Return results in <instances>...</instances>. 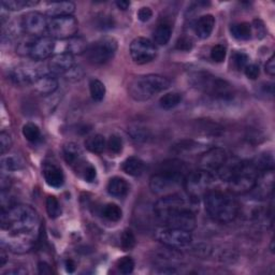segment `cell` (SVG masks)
<instances>
[{
  "mask_svg": "<svg viewBox=\"0 0 275 275\" xmlns=\"http://www.w3.org/2000/svg\"><path fill=\"white\" fill-rule=\"evenodd\" d=\"M40 219L29 205L17 204L2 210V244L14 254L33 249L39 238Z\"/></svg>",
  "mask_w": 275,
  "mask_h": 275,
  "instance_id": "cell-1",
  "label": "cell"
},
{
  "mask_svg": "<svg viewBox=\"0 0 275 275\" xmlns=\"http://www.w3.org/2000/svg\"><path fill=\"white\" fill-rule=\"evenodd\" d=\"M188 173L187 165L179 159H169L164 162L159 170L150 181V188L155 195L167 196L184 184V178Z\"/></svg>",
  "mask_w": 275,
  "mask_h": 275,
  "instance_id": "cell-2",
  "label": "cell"
},
{
  "mask_svg": "<svg viewBox=\"0 0 275 275\" xmlns=\"http://www.w3.org/2000/svg\"><path fill=\"white\" fill-rule=\"evenodd\" d=\"M203 198L207 213L213 220L226 224L235 220L238 216L239 204L228 194L210 190Z\"/></svg>",
  "mask_w": 275,
  "mask_h": 275,
  "instance_id": "cell-3",
  "label": "cell"
},
{
  "mask_svg": "<svg viewBox=\"0 0 275 275\" xmlns=\"http://www.w3.org/2000/svg\"><path fill=\"white\" fill-rule=\"evenodd\" d=\"M189 82L196 89L218 100H230L234 98V91L230 84L209 72L199 71L193 73Z\"/></svg>",
  "mask_w": 275,
  "mask_h": 275,
  "instance_id": "cell-4",
  "label": "cell"
},
{
  "mask_svg": "<svg viewBox=\"0 0 275 275\" xmlns=\"http://www.w3.org/2000/svg\"><path fill=\"white\" fill-rule=\"evenodd\" d=\"M170 86V81L163 76L146 75L134 78L128 85L129 96L135 101H146Z\"/></svg>",
  "mask_w": 275,
  "mask_h": 275,
  "instance_id": "cell-5",
  "label": "cell"
},
{
  "mask_svg": "<svg viewBox=\"0 0 275 275\" xmlns=\"http://www.w3.org/2000/svg\"><path fill=\"white\" fill-rule=\"evenodd\" d=\"M214 181L215 177L213 173L199 169L186 174L183 186L190 199L198 200L201 197H204L210 190H212Z\"/></svg>",
  "mask_w": 275,
  "mask_h": 275,
  "instance_id": "cell-6",
  "label": "cell"
},
{
  "mask_svg": "<svg viewBox=\"0 0 275 275\" xmlns=\"http://www.w3.org/2000/svg\"><path fill=\"white\" fill-rule=\"evenodd\" d=\"M156 216L158 220L168 228L182 229L190 232L197 226L196 215L189 208L166 211V212L156 213Z\"/></svg>",
  "mask_w": 275,
  "mask_h": 275,
  "instance_id": "cell-7",
  "label": "cell"
},
{
  "mask_svg": "<svg viewBox=\"0 0 275 275\" xmlns=\"http://www.w3.org/2000/svg\"><path fill=\"white\" fill-rule=\"evenodd\" d=\"M259 174L251 162H243L240 172L228 182L230 192L236 195H244L251 192Z\"/></svg>",
  "mask_w": 275,
  "mask_h": 275,
  "instance_id": "cell-8",
  "label": "cell"
},
{
  "mask_svg": "<svg viewBox=\"0 0 275 275\" xmlns=\"http://www.w3.org/2000/svg\"><path fill=\"white\" fill-rule=\"evenodd\" d=\"M118 51V41L112 37H103L89 44L85 56L89 62L95 65L108 62Z\"/></svg>",
  "mask_w": 275,
  "mask_h": 275,
  "instance_id": "cell-9",
  "label": "cell"
},
{
  "mask_svg": "<svg viewBox=\"0 0 275 275\" xmlns=\"http://www.w3.org/2000/svg\"><path fill=\"white\" fill-rule=\"evenodd\" d=\"M49 75L48 66L26 63L19 65L10 71V80L19 86H25L34 84L42 77Z\"/></svg>",
  "mask_w": 275,
  "mask_h": 275,
  "instance_id": "cell-10",
  "label": "cell"
},
{
  "mask_svg": "<svg viewBox=\"0 0 275 275\" xmlns=\"http://www.w3.org/2000/svg\"><path fill=\"white\" fill-rule=\"evenodd\" d=\"M78 30V20L73 16L54 17L48 22V33L53 39L69 40L76 37Z\"/></svg>",
  "mask_w": 275,
  "mask_h": 275,
  "instance_id": "cell-11",
  "label": "cell"
},
{
  "mask_svg": "<svg viewBox=\"0 0 275 275\" xmlns=\"http://www.w3.org/2000/svg\"><path fill=\"white\" fill-rule=\"evenodd\" d=\"M156 238L167 247L181 249L189 246L193 242V236L189 231L175 229V228H164L157 231Z\"/></svg>",
  "mask_w": 275,
  "mask_h": 275,
  "instance_id": "cell-12",
  "label": "cell"
},
{
  "mask_svg": "<svg viewBox=\"0 0 275 275\" xmlns=\"http://www.w3.org/2000/svg\"><path fill=\"white\" fill-rule=\"evenodd\" d=\"M130 56L138 65H144L154 60L157 56V49L149 39L135 38L130 44Z\"/></svg>",
  "mask_w": 275,
  "mask_h": 275,
  "instance_id": "cell-13",
  "label": "cell"
},
{
  "mask_svg": "<svg viewBox=\"0 0 275 275\" xmlns=\"http://www.w3.org/2000/svg\"><path fill=\"white\" fill-rule=\"evenodd\" d=\"M227 153L221 147H212L201 155L199 159V167L202 170L211 173L217 172L218 169L223 166L227 159Z\"/></svg>",
  "mask_w": 275,
  "mask_h": 275,
  "instance_id": "cell-14",
  "label": "cell"
},
{
  "mask_svg": "<svg viewBox=\"0 0 275 275\" xmlns=\"http://www.w3.org/2000/svg\"><path fill=\"white\" fill-rule=\"evenodd\" d=\"M20 22H22L24 33L28 34L29 36H40L45 30H48L49 20L40 12H28L22 17Z\"/></svg>",
  "mask_w": 275,
  "mask_h": 275,
  "instance_id": "cell-15",
  "label": "cell"
},
{
  "mask_svg": "<svg viewBox=\"0 0 275 275\" xmlns=\"http://www.w3.org/2000/svg\"><path fill=\"white\" fill-rule=\"evenodd\" d=\"M55 50V40L52 37H38L31 47L29 56L35 61L45 60L53 54Z\"/></svg>",
  "mask_w": 275,
  "mask_h": 275,
  "instance_id": "cell-16",
  "label": "cell"
},
{
  "mask_svg": "<svg viewBox=\"0 0 275 275\" xmlns=\"http://www.w3.org/2000/svg\"><path fill=\"white\" fill-rule=\"evenodd\" d=\"M47 66L49 70V75L54 77L60 75L65 76L72 67L76 66V62L75 58H73V55L68 54V53L65 52L52 56Z\"/></svg>",
  "mask_w": 275,
  "mask_h": 275,
  "instance_id": "cell-17",
  "label": "cell"
},
{
  "mask_svg": "<svg viewBox=\"0 0 275 275\" xmlns=\"http://www.w3.org/2000/svg\"><path fill=\"white\" fill-rule=\"evenodd\" d=\"M63 157H65V161L67 162L68 165H70L77 173H82L84 168L86 167L88 163L83 159L82 157V151L80 149V146L76 143H67L63 146Z\"/></svg>",
  "mask_w": 275,
  "mask_h": 275,
  "instance_id": "cell-18",
  "label": "cell"
},
{
  "mask_svg": "<svg viewBox=\"0 0 275 275\" xmlns=\"http://www.w3.org/2000/svg\"><path fill=\"white\" fill-rule=\"evenodd\" d=\"M274 188V173L273 170L261 172L258 175L257 182L255 187L253 188L255 195L259 197V199H268L273 194Z\"/></svg>",
  "mask_w": 275,
  "mask_h": 275,
  "instance_id": "cell-19",
  "label": "cell"
},
{
  "mask_svg": "<svg viewBox=\"0 0 275 275\" xmlns=\"http://www.w3.org/2000/svg\"><path fill=\"white\" fill-rule=\"evenodd\" d=\"M76 11V5L72 2H53L47 6V14L51 17L72 16Z\"/></svg>",
  "mask_w": 275,
  "mask_h": 275,
  "instance_id": "cell-20",
  "label": "cell"
},
{
  "mask_svg": "<svg viewBox=\"0 0 275 275\" xmlns=\"http://www.w3.org/2000/svg\"><path fill=\"white\" fill-rule=\"evenodd\" d=\"M43 175L47 184L51 187L59 188L65 182V176H63L62 170L56 164L47 163L43 168Z\"/></svg>",
  "mask_w": 275,
  "mask_h": 275,
  "instance_id": "cell-21",
  "label": "cell"
},
{
  "mask_svg": "<svg viewBox=\"0 0 275 275\" xmlns=\"http://www.w3.org/2000/svg\"><path fill=\"white\" fill-rule=\"evenodd\" d=\"M243 161H239L237 158H228L226 162L223 164L218 170L217 174L218 177L224 182H230L232 178H234L241 170Z\"/></svg>",
  "mask_w": 275,
  "mask_h": 275,
  "instance_id": "cell-22",
  "label": "cell"
},
{
  "mask_svg": "<svg viewBox=\"0 0 275 275\" xmlns=\"http://www.w3.org/2000/svg\"><path fill=\"white\" fill-rule=\"evenodd\" d=\"M34 88L39 95L48 96V95H52L56 91V89L58 88V81L54 76L47 75L40 78L34 84Z\"/></svg>",
  "mask_w": 275,
  "mask_h": 275,
  "instance_id": "cell-23",
  "label": "cell"
},
{
  "mask_svg": "<svg viewBox=\"0 0 275 275\" xmlns=\"http://www.w3.org/2000/svg\"><path fill=\"white\" fill-rule=\"evenodd\" d=\"M215 26V17L212 14L201 16L196 23L195 31L200 39H208L213 33Z\"/></svg>",
  "mask_w": 275,
  "mask_h": 275,
  "instance_id": "cell-24",
  "label": "cell"
},
{
  "mask_svg": "<svg viewBox=\"0 0 275 275\" xmlns=\"http://www.w3.org/2000/svg\"><path fill=\"white\" fill-rule=\"evenodd\" d=\"M108 193L115 198H123L129 192V185L123 177H112L107 186Z\"/></svg>",
  "mask_w": 275,
  "mask_h": 275,
  "instance_id": "cell-25",
  "label": "cell"
},
{
  "mask_svg": "<svg viewBox=\"0 0 275 275\" xmlns=\"http://www.w3.org/2000/svg\"><path fill=\"white\" fill-rule=\"evenodd\" d=\"M122 169L126 174L131 175V176H139L144 172L145 165L140 158L132 156V157L127 158V159L123 163Z\"/></svg>",
  "mask_w": 275,
  "mask_h": 275,
  "instance_id": "cell-26",
  "label": "cell"
},
{
  "mask_svg": "<svg viewBox=\"0 0 275 275\" xmlns=\"http://www.w3.org/2000/svg\"><path fill=\"white\" fill-rule=\"evenodd\" d=\"M251 163L259 173L274 170V157L271 153H263L257 156Z\"/></svg>",
  "mask_w": 275,
  "mask_h": 275,
  "instance_id": "cell-27",
  "label": "cell"
},
{
  "mask_svg": "<svg viewBox=\"0 0 275 275\" xmlns=\"http://www.w3.org/2000/svg\"><path fill=\"white\" fill-rule=\"evenodd\" d=\"M25 166V163L23 161V158L12 154V155H8L3 157L2 159V169L4 171H17L23 169Z\"/></svg>",
  "mask_w": 275,
  "mask_h": 275,
  "instance_id": "cell-28",
  "label": "cell"
},
{
  "mask_svg": "<svg viewBox=\"0 0 275 275\" xmlns=\"http://www.w3.org/2000/svg\"><path fill=\"white\" fill-rule=\"evenodd\" d=\"M172 28L169 24H159L154 31V41L158 45H166L171 39Z\"/></svg>",
  "mask_w": 275,
  "mask_h": 275,
  "instance_id": "cell-29",
  "label": "cell"
},
{
  "mask_svg": "<svg viewBox=\"0 0 275 275\" xmlns=\"http://www.w3.org/2000/svg\"><path fill=\"white\" fill-rule=\"evenodd\" d=\"M230 33L234 38L242 41H246L249 40L251 37L253 27L249 23H237L231 25Z\"/></svg>",
  "mask_w": 275,
  "mask_h": 275,
  "instance_id": "cell-30",
  "label": "cell"
},
{
  "mask_svg": "<svg viewBox=\"0 0 275 275\" xmlns=\"http://www.w3.org/2000/svg\"><path fill=\"white\" fill-rule=\"evenodd\" d=\"M128 134L136 143H145L147 141H150L152 136L150 129H147L145 128V127L140 126V125L130 126L128 128Z\"/></svg>",
  "mask_w": 275,
  "mask_h": 275,
  "instance_id": "cell-31",
  "label": "cell"
},
{
  "mask_svg": "<svg viewBox=\"0 0 275 275\" xmlns=\"http://www.w3.org/2000/svg\"><path fill=\"white\" fill-rule=\"evenodd\" d=\"M88 48L87 42L81 37H73L68 40L66 53L71 55H80L85 54V52Z\"/></svg>",
  "mask_w": 275,
  "mask_h": 275,
  "instance_id": "cell-32",
  "label": "cell"
},
{
  "mask_svg": "<svg viewBox=\"0 0 275 275\" xmlns=\"http://www.w3.org/2000/svg\"><path fill=\"white\" fill-rule=\"evenodd\" d=\"M105 146H107V141L101 134H94L88 136L85 141L86 150L94 154H101L104 151Z\"/></svg>",
  "mask_w": 275,
  "mask_h": 275,
  "instance_id": "cell-33",
  "label": "cell"
},
{
  "mask_svg": "<svg viewBox=\"0 0 275 275\" xmlns=\"http://www.w3.org/2000/svg\"><path fill=\"white\" fill-rule=\"evenodd\" d=\"M38 4L39 2H34V0H3L2 2V6L8 11H19L24 8L34 7Z\"/></svg>",
  "mask_w": 275,
  "mask_h": 275,
  "instance_id": "cell-34",
  "label": "cell"
},
{
  "mask_svg": "<svg viewBox=\"0 0 275 275\" xmlns=\"http://www.w3.org/2000/svg\"><path fill=\"white\" fill-rule=\"evenodd\" d=\"M89 93L94 101H97V102L102 101L105 96L104 84L97 79H93L89 82Z\"/></svg>",
  "mask_w": 275,
  "mask_h": 275,
  "instance_id": "cell-35",
  "label": "cell"
},
{
  "mask_svg": "<svg viewBox=\"0 0 275 275\" xmlns=\"http://www.w3.org/2000/svg\"><path fill=\"white\" fill-rule=\"evenodd\" d=\"M181 100H182V96L179 94L169 93V94L164 95V96L161 98L159 104L164 110H171L181 103Z\"/></svg>",
  "mask_w": 275,
  "mask_h": 275,
  "instance_id": "cell-36",
  "label": "cell"
},
{
  "mask_svg": "<svg viewBox=\"0 0 275 275\" xmlns=\"http://www.w3.org/2000/svg\"><path fill=\"white\" fill-rule=\"evenodd\" d=\"M101 213H102L103 217H105V218L111 220V221H119L123 216L122 209L118 204H115V203L105 204L102 208Z\"/></svg>",
  "mask_w": 275,
  "mask_h": 275,
  "instance_id": "cell-37",
  "label": "cell"
},
{
  "mask_svg": "<svg viewBox=\"0 0 275 275\" xmlns=\"http://www.w3.org/2000/svg\"><path fill=\"white\" fill-rule=\"evenodd\" d=\"M47 211L51 218H57L61 214V208L59 201L54 196H49L47 198Z\"/></svg>",
  "mask_w": 275,
  "mask_h": 275,
  "instance_id": "cell-38",
  "label": "cell"
},
{
  "mask_svg": "<svg viewBox=\"0 0 275 275\" xmlns=\"http://www.w3.org/2000/svg\"><path fill=\"white\" fill-rule=\"evenodd\" d=\"M40 129L39 127L34 124V123H27L23 127V135L25 136V139L28 140L29 142H36L39 140L40 138Z\"/></svg>",
  "mask_w": 275,
  "mask_h": 275,
  "instance_id": "cell-39",
  "label": "cell"
},
{
  "mask_svg": "<svg viewBox=\"0 0 275 275\" xmlns=\"http://www.w3.org/2000/svg\"><path fill=\"white\" fill-rule=\"evenodd\" d=\"M121 244L124 250H130L135 246V237L130 229H126L121 238Z\"/></svg>",
  "mask_w": 275,
  "mask_h": 275,
  "instance_id": "cell-40",
  "label": "cell"
},
{
  "mask_svg": "<svg viewBox=\"0 0 275 275\" xmlns=\"http://www.w3.org/2000/svg\"><path fill=\"white\" fill-rule=\"evenodd\" d=\"M108 149L113 154H120L123 151V140L118 134H112L107 143Z\"/></svg>",
  "mask_w": 275,
  "mask_h": 275,
  "instance_id": "cell-41",
  "label": "cell"
},
{
  "mask_svg": "<svg viewBox=\"0 0 275 275\" xmlns=\"http://www.w3.org/2000/svg\"><path fill=\"white\" fill-rule=\"evenodd\" d=\"M118 268L123 274H130L134 269V261L131 257H123L118 261Z\"/></svg>",
  "mask_w": 275,
  "mask_h": 275,
  "instance_id": "cell-42",
  "label": "cell"
},
{
  "mask_svg": "<svg viewBox=\"0 0 275 275\" xmlns=\"http://www.w3.org/2000/svg\"><path fill=\"white\" fill-rule=\"evenodd\" d=\"M232 60H234L235 66L238 70H243L245 69V67L248 65V56L247 54L243 52H237L234 54V57H232Z\"/></svg>",
  "mask_w": 275,
  "mask_h": 275,
  "instance_id": "cell-43",
  "label": "cell"
},
{
  "mask_svg": "<svg viewBox=\"0 0 275 275\" xmlns=\"http://www.w3.org/2000/svg\"><path fill=\"white\" fill-rule=\"evenodd\" d=\"M35 41V38H26L23 41H20V43L16 48V53L22 56H29V53L33 47V43Z\"/></svg>",
  "mask_w": 275,
  "mask_h": 275,
  "instance_id": "cell-44",
  "label": "cell"
},
{
  "mask_svg": "<svg viewBox=\"0 0 275 275\" xmlns=\"http://www.w3.org/2000/svg\"><path fill=\"white\" fill-rule=\"evenodd\" d=\"M12 143V138L9 133L5 131L0 133V153H2V155H5L7 152L10 151Z\"/></svg>",
  "mask_w": 275,
  "mask_h": 275,
  "instance_id": "cell-45",
  "label": "cell"
},
{
  "mask_svg": "<svg viewBox=\"0 0 275 275\" xmlns=\"http://www.w3.org/2000/svg\"><path fill=\"white\" fill-rule=\"evenodd\" d=\"M211 58L216 62L224 61L226 58V48L221 44H217L211 50Z\"/></svg>",
  "mask_w": 275,
  "mask_h": 275,
  "instance_id": "cell-46",
  "label": "cell"
},
{
  "mask_svg": "<svg viewBox=\"0 0 275 275\" xmlns=\"http://www.w3.org/2000/svg\"><path fill=\"white\" fill-rule=\"evenodd\" d=\"M84 76V72L82 70V68L80 66H75V67H72L66 75V79L68 81H72V82H76V81H79L83 78Z\"/></svg>",
  "mask_w": 275,
  "mask_h": 275,
  "instance_id": "cell-47",
  "label": "cell"
},
{
  "mask_svg": "<svg viewBox=\"0 0 275 275\" xmlns=\"http://www.w3.org/2000/svg\"><path fill=\"white\" fill-rule=\"evenodd\" d=\"M82 176L84 177V179H85L86 182H94L95 178H96L97 176V172H96V169H95L91 165H87L85 167V169H84L83 172H82Z\"/></svg>",
  "mask_w": 275,
  "mask_h": 275,
  "instance_id": "cell-48",
  "label": "cell"
},
{
  "mask_svg": "<svg viewBox=\"0 0 275 275\" xmlns=\"http://www.w3.org/2000/svg\"><path fill=\"white\" fill-rule=\"evenodd\" d=\"M152 17H153V11L149 7H142L139 11H138V18L143 23L149 22Z\"/></svg>",
  "mask_w": 275,
  "mask_h": 275,
  "instance_id": "cell-49",
  "label": "cell"
},
{
  "mask_svg": "<svg viewBox=\"0 0 275 275\" xmlns=\"http://www.w3.org/2000/svg\"><path fill=\"white\" fill-rule=\"evenodd\" d=\"M245 71V75L248 79L250 80H256L259 75H260V69L257 65H255V63H251V65H247L244 69Z\"/></svg>",
  "mask_w": 275,
  "mask_h": 275,
  "instance_id": "cell-50",
  "label": "cell"
},
{
  "mask_svg": "<svg viewBox=\"0 0 275 275\" xmlns=\"http://www.w3.org/2000/svg\"><path fill=\"white\" fill-rule=\"evenodd\" d=\"M176 48L178 50H182V51H189V50H192L193 43H192V41H190V40H188L186 38H182V39H179L177 41Z\"/></svg>",
  "mask_w": 275,
  "mask_h": 275,
  "instance_id": "cell-51",
  "label": "cell"
},
{
  "mask_svg": "<svg viewBox=\"0 0 275 275\" xmlns=\"http://www.w3.org/2000/svg\"><path fill=\"white\" fill-rule=\"evenodd\" d=\"M254 28H255V30H256L257 37L263 38L264 35H266V29H264L263 23L261 22L260 19H255V20H254Z\"/></svg>",
  "mask_w": 275,
  "mask_h": 275,
  "instance_id": "cell-52",
  "label": "cell"
},
{
  "mask_svg": "<svg viewBox=\"0 0 275 275\" xmlns=\"http://www.w3.org/2000/svg\"><path fill=\"white\" fill-rule=\"evenodd\" d=\"M266 72L271 77H274L275 75V56L274 55H272L266 63Z\"/></svg>",
  "mask_w": 275,
  "mask_h": 275,
  "instance_id": "cell-53",
  "label": "cell"
},
{
  "mask_svg": "<svg viewBox=\"0 0 275 275\" xmlns=\"http://www.w3.org/2000/svg\"><path fill=\"white\" fill-rule=\"evenodd\" d=\"M27 273V270L24 268H13L4 272L3 275H25Z\"/></svg>",
  "mask_w": 275,
  "mask_h": 275,
  "instance_id": "cell-54",
  "label": "cell"
},
{
  "mask_svg": "<svg viewBox=\"0 0 275 275\" xmlns=\"http://www.w3.org/2000/svg\"><path fill=\"white\" fill-rule=\"evenodd\" d=\"M38 270H39L40 274H50V273H52V270H51L50 266L45 262H40L38 264Z\"/></svg>",
  "mask_w": 275,
  "mask_h": 275,
  "instance_id": "cell-55",
  "label": "cell"
},
{
  "mask_svg": "<svg viewBox=\"0 0 275 275\" xmlns=\"http://www.w3.org/2000/svg\"><path fill=\"white\" fill-rule=\"evenodd\" d=\"M65 266H66V270H67V272H69V273H73V272L76 271V267H77V266H76V262L73 261L72 259H68V260L66 261Z\"/></svg>",
  "mask_w": 275,
  "mask_h": 275,
  "instance_id": "cell-56",
  "label": "cell"
},
{
  "mask_svg": "<svg viewBox=\"0 0 275 275\" xmlns=\"http://www.w3.org/2000/svg\"><path fill=\"white\" fill-rule=\"evenodd\" d=\"M116 6H118L119 9L123 10V11H125V10H127L129 8L130 6V3L129 2H126V0H121V2H116Z\"/></svg>",
  "mask_w": 275,
  "mask_h": 275,
  "instance_id": "cell-57",
  "label": "cell"
},
{
  "mask_svg": "<svg viewBox=\"0 0 275 275\" xmlns=\"http://www.w3.org/2000/svg\"><path fill=\"white\" fill-rule=\"evenodd\" d=\"M158 273H159V274H176V273H177V271H176L174 268H171V267H166V268L161 269L159 271H158Z\"/></svg>",
  "mask_w": 275,
  "mask_h": 275,
  "instance_id": "cell-58",
  "label": "cell"
},
{
  "mask_svg": "<svg viewBox=\"0 0 275 275\" xmlns=\"http://www.w3.org/2000/svg\"><path fill=\"white\" fill-rule=\"evenodd\" d=\"M6 262H7V255H6L5 250L3 249L2 250V254H0V266L4 267L5 264H6Z\"/></svg>",
  "mask_w": 275,
  "mask_h": 275,
  "instance_id": "cell-59",
  "label": "cell"
}]
</instances>
